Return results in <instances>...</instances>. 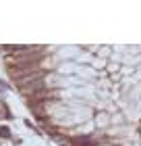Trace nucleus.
I'll list each match as a JSON object with an SVG mask.
<instances>
[{
    "instance_id": "nucleus-2",
    "label": "nucleus",
    "mask_w": 141,
    "mask_h": 146,
    "mask_svg": "<svg viewBox=\"0 0 141 146\" xmlns=\"http://www.w3.org/2000/svg\"><path fill=\"white\" fill-rule=\"evenodd\" d=\"M23 92V94H29V96H35L37 92H42L44 90V77H39V79H35V82H31V84H27V86H23V88H19Z\"/></svg>"
},
{
    "instance_id": "nucleus-5",
    "label": "nucleus",
    "mask_w": 141,
    "mask_h": 146,
    "mask_svg": "<svg viewBox=\"0 0 141 146\" xmlns=\"http://www.w3.org/2000/svg\"><path fill=\"white\" fill-rule=\"evenodd\" d=\"M0 138H10V129L6 125H0Z\"/></svg>"
},
{
    "instance_id": "nucleus-1",
    "label": "nucleus",
    "mask_w": 141,
    "mask_h": 146,
    "mask_svg": "<svg viewBox=\"0 0 141 146\" xmlns=\"http://www.w3.org/2000/svg\"><path fill=\"white\" fill-rule=\"evenodd\" d=\"M39 69H37V63H19V65H15V67H10V77H15L17 82L21 77H25V75H31V73H37Z\"/></svg>"
},
{
    "instance_id": "nucleus-4",
    "label": "nucleus",
    "mask_w": 141,
    "mask_h": 146,
    "mask_svg": "<svg viewBox=\"0 0 141 146\" xmlns=\"http://www.w3.org/2000/svg\"><path fill=\"white\" fill-rule=\"evenodd\" d=\"M73 146H96L87 136H77V138H73Z\"/></svg>"
},
{
    "instance_id": "nucleus-3",
    "label": "nucleus",
    "mask_w": 141,
    "mask_h": 146,
    "mask_svg": "<svg viewBox=\"0 0 141 146\" xmlns=\"http://www.w3.org/2000/svg\"><path fill=\"white\" fill-rule=\"evenodd\" d=\"M39 77H44V73L42 71H37V73H31V75H25V77H21L19 79V88H23V86H27V84H31V82H35V79H39Z\"/></svg>"
}]
</instances>
